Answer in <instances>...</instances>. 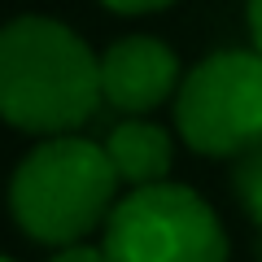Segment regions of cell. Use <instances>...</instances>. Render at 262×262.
Wrapping results in <instances>:
<instances>
[{"instance_id":"cell-1","label":"cell","mask_w":262,"mask_h":262,"mask_svg":"<svg viewBox=\"0 0 262 262\" xmlns=\"http://www.w3.org/2000/svg\"><path fill=\"white\" fill-rule=\"evenodd\" d=\"M101 96V53L48 13H18L0 27V118L27 136L79 131Z\"/></svg>"},{"instance_id":"cell-10","label":"cell","mask_w":262,"mask_h":262,"mask_svg":"<svg viewBox=\"0 0 262 262\" xmlns=\"http://www.w3.org/2000/svg\"><path fill=\"white\" fill-rule=\"evenodd\" d=\"M245 22H249V44L262 53V0H245Z\"/></svg>"},{"instance_id":"cell-3","label":"cell","mask_w":262,"mask_h":262,"mask_svg":"<svg viewBox=\"0 0 262 262\" xmlns=\"http://www.w3.org/2000/svg\"><path fill=\"white\" fill-rule=\"evenodd\" d=\"M110 262H227L223 219L188 184H149L118 196L101 227Z\"/></svg>"},{"instance_id":"cell-5","label":"cell","mask_w":262,"mask_h":262,"mask_svg":"<svg viewBox=\"0 0 262 262\" xmlns=\"http://www.w3.org/2000/svg\"><path fill=\"white\" fill-rule=\"evenodd\" d=\"M179 83V57L158 35H122L101 53V96L118 114H153L175 101Z\"/></svg>"},{"instance_id":"cell-6","label":"cell","mask_w":262,"mask_h":262,"mask_svg":"<svg viewBox=\"0 0 262 262\" xmlns=\"http://www.w3.org/2000/svg\"><path fill=\"white\" fill-rule=\"evenodd\" d=\"M101 144H105L114 170H118V179L127 188L162 184L170 175V166H175V140L149 114H122Z\"/></svg>"},{"instance_id":"cell-11","label":"cell","mask_w":262,"mask_h":262,"mask_svg":"<svg viewBox=\"0 0 262 262\" xmlns=\"http://www.w3.org/2000/svg\"><path fill=\"white\" fill-rule=\"evenodd\" d=\"M0 262H13V258H9V253H0Z\"/></svg>"},{"instance_id":"cell-2","label":"cell","mask_w":262,"mask_h":262,"mask_svg":"<svg viewBox=\"0 0 262 262\" xmlns=\"http://www.w3.org/2000/svg\"><path fill=\"white\" fill-rule=\"evenodd\" d=\"M118 170L105 144L79 131L44 136L9 179V214L39 245H75L101 232L118 206Z\"/></svg>"},{"instance_id":"cell-8","label":"cell","mask_w":262,"mask_h":262,"mask_svg":"<svg viewBox=\"0 0 262 262\" xmlns=\"http://www.w3.org/2000/svg\"><path fill=\"white\" fill-rule=\"evenodd\" d=\"M48 262H110V253H105V245L75 241V245H61V249H53V258H48Z\"/></svg>"},{"instance_id":"cell-4","label":"cell","mask_w":262,"mask_h":262,"mask_svg":"<svg viewBox=\"0 0 262 262\" xmlns=\"http://www.w3.org/2000/svg\"><path fill=\"white\" fill-rule=\"evenodd\" d=\"M175 131L201 158H241L262 144V53L219 48L201 57L175 92Z\"/></svg>"},{"instance_id":"cell-7","label":"cell","mask_w":262,"mask_h":262,"mask_svg":"<svg viewBox=\"0 0 262 262\" xmlns=\"http://www.w3.org/2000/svg\"><path fill=\"white\" fill-rule=\"evenodd\" d=\"M232 192L241 201L245 219L262 232V144H253L249 153L232 158Z\"/></svg>"},{"instance_id":"cell-9","label":"cell","mask_w":262,"mask_h":262,"mask_svg":"<svg viewBox=\"0 0 262 262\" xmlns=\"http://www.w3.org/2000/svg\"><path fill=\"white\" fill-rule=\"evenodd\" d=\"M96 5H105L110 13H127V18H144V13H162V9H170L175 0H96Z\"/></svg>"}]
</instances>
